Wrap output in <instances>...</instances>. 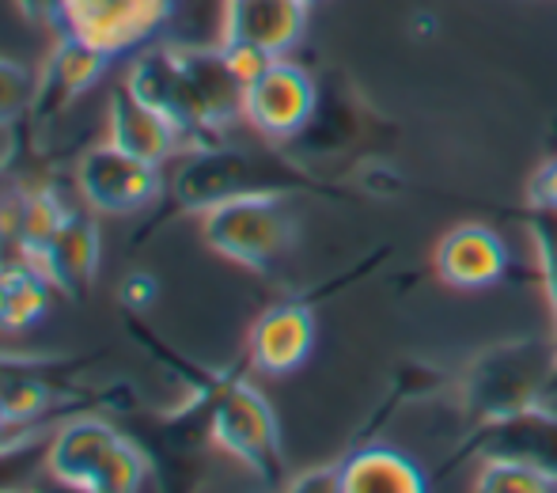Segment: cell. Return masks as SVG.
Segmentation results:
<instances>
[{
    "label": "cell",
    "instance_id": "2e32d148",
    "mask_svg": "<svg viewBox=\"0 0 557 493\" xmlns=\"http://www.w3.org/2000/svg\"><path fill=\"white\" fill-rule=\"evenodd\" d=\"M107 140L125 148V152L140 156V160L156 163V168H163L171 156L186 152L183 130L168 114L156 111V107L140 103L125 84H117L111 91V137Z\"/></svg>",
    "mask_w": 557,
    "mask_h": 493
},
{
    "label": "cell",
    "instance_id": "7c38bea8",
    "mask_svg": "<svg viewBox=\"0 0 557 493\" xmlns=\"http://www.w3.org/2000/svg\"><path fill=\"white\" fill-rule=\"evenodd\" d=\"M96 209L88 201L73 209V213L61 221V229L50 236V244L38 247L27 258L30 266L50 278V285L58 288L69 300H84L91 293L99 278V258H103V239H99V224H96Z\"/></svg>",
    "mask_w": 557,
    "mask_h": 493
},
{
    "label": "cell",
    "instance_id": "83f0119b",
    "mask_svg": "<svg viewBox=\"0 0 557 493\" xmlns=\"http://www.w3.org/2000/svg\"><path fill=\"white\" fill-rule=\"evenodd\" d=\"M308 4H319V0H308Z\"/></svg>",
    "mask_w": 557,
    "mask_h": 493
},
{
    "label": "cell",
    "instance_id": "d4e9b609",
    "mask_svg": "<svg viewBox=\"0 0 557 493\" xmlns=\"http://www.w3.org/2000/svg\"><path fill=\"white\" fill-rule=\"evenodd\" d=\"M285 490H293V493H342V471H337V464L311 467V471H300L296 479H285Z\"/></svg>",
    "mask_w": 557,
    "mask_h": 493
},
{
    "label": "cell",
    "instance_id": "52a82bcc",
    "mask_svg": "<svg viewBox=\"0 0 557 493\" xmlns=\"http://www.w3.org/2000/svg\"><path fill=\"white\" fill-rule=\"evenodd\" d=\"M175 15L178 0H65L58 35L81 38L117 61L152 46Z\"/></svg>",
    "mask_w": 557,
    "mask_h": 493
},
{
    "label": "cell",
    "instance_id": "ba28073f",
    "mask_svg": "<svg viewBox=\"0 0 557 493\" xmlns=\"http://www.w3.org/2000/svg\"><path fill=\"white\" fill-rule=\"evenodd\" d=\"M319 111V84L304 65L273 58L243 84V122L270 145H293Z\"/></svg>",
    "mask_w": 557,
    "mask_h": 493
},
{
    "label": "cell",
    "instance_id": "44dd1931",
    "mask_svg": "<svg viewBox=\"0 0 557 493\" xmlns=\"http://www.w3.org/2000/svg\"><path fill=\"white\" fill-rule=\"evenodd\" d=\"M38 96V73L23 61L0 58V130L30 119Z\"/></svg>",
    "mask_w": 557,
    "mask_h": 493
},
{
    "label": "cell",
    "instance_id": "30bf717a",
    "mask_svg": "<svg viewBox=\"0 0 557 493\" xmlns=\"http://www.w3.org/2000/svg\"><path fill=\"white\" fill-rule=\"evenodd\" d=\"M467 444L470 448L459 456H520L557 474V406L550 398H539L520 410L485 418L470 429Z\"/></svg>",
    "mask_w": 557,
    "mask_h": 493
},
{
    "label": "cell",
    "instance_id": "9a60e30c",
    "mask_svg": "<svg viewBox=\"0 0 557 493\" xmlns=\"http://www.w3.org/2000/svg\"><path fill=\"white\" fill-rule=\"evenodd\" d=\"M315 349V308L308 300H281L255 319L247 334V361L262 375L296 372Z\"/></svg>",
    "mask_w": 557,
    "mask_h": 493
},
{
    "label": "cell",
    "instance_id": "8992f818",
    "mask_svg": "<svg viewBox=\"0 0 557 493\" xmlns=\"http://www.w3.org/2000/svg\"><path fill=\"white\" fill-rule=\"evenodd\" d=\"M209 441L265 486H285V448L270 398L247 380H224L209 406Z\"/></svg>",
    "mask_w": 557,
    "mask_h": 493
},
{
    "label": "cell",
    "instance_id": "7a4b0ae2",
    "mask_svg": "<svg viewBox=\"0 0 557 493\" xmlns=\"http://www.w3.org/2000/svg\"><path fill=\"white\" fill-rule=\"evenodd\" d=\"M243 194H293L296 198V194H331V186L293 156H265L232 145V140H216V145L186 148L163 198H168V213L183 217L206 213Z\"/></svg>",
    "mask_w": 557,
    "mask_h": 493
},
{
    "label": "cell",
    "instance_id": "7402d4cb",
    "mask_svg": "<svg viewBox=\"0 0 557 493\" xmlns=\"http://www.w3.org/2000/svg\"><path fill=\"white\" fill-rule=\"evenodd\" d=\"M53 429L46 426V418L38 421H0V459L15 456V452L35 448L42 436H50Z\"/></svg>",
    "mask_w": 557,
    "mask_h": 493
},
{
    "label": "cell",
    "instance_id": "5bb4252c",
    "mask_svg": "<svg viewBox=\"0 0 557 493\" xmlns=\"http://www.w3.org/2000/svg\"><path fill=\"white\" fill-rule=\"evenodd\" d=\"M111 65V53L96 50V46L81 42L73 35H58V46L50 50L42 73H38V96L35 111H30L35 130H46L50 122H58Z\"/></svg>",
    "mask_w": 557,
    "mask_h": 493
},
{
    "label": "cell",
    "instance_id": "cb8c5ba5",
    "mask_svg": "<svg viewBox=\"0 0 557 493\" xmlns=\"http://www.w3.org/2000/svg\"><path fill=\"white\" fill-rule=\"evenodd\" d=\"M122 304L129 311H145V308H152L156 304V296H160V281L152 278V273H145V270H137V273H129V278L122 281Z\"/></svg>",
    "mask_w": 557,
    "mask_h": 493
},
{
    "label": "cell",
    "instance_id": "9c48e42d",
    "mask_svg": "<svg viewBox=\"0 0 557 493\" xmlns=\"http://www.w3.org/2000/svg\"><path fill=\"white\" fill-rule=\"evenodd\" d=\"M76 190L96 213L125 217L160 201L168 183H163V168L103 140V145H91L76 163Z\"/></svg>",
    "mask_w": 557,
    "mask_h": 493
},
{
    "label": "cell",
    "instance_id": "e0dca14e",
    "mask_svg": "<svg viewBox=\"0 0 557 493\" xmlns=\"http://www.w3.org/2000/svg\"><path fill=\"white\" fill-rule=\"evenodd\" d=\"M342 471V493H425L429 479L425 467L403 448H387V444H364V448L349 452L337 464Z\"/></svg>",
    "mask_w": 557,
    "mask_h": 493
},
{
    "label": "cell",
    "instance_id": "4316f807",
    "mask_svg": "<svg viewBox=\"0 0 557 493\" xmlns=\"http://www.w3.org/2000/svg\"><path fill=\"white\" fill-rule=\"evenodd\" d=\"M15 8H20L30 23L50 27L53 35H58V27H61V15H65V0H15Z\"/></svg>",
    "mask_w": 557,
    "mask_h": 493
},
{
    "label": "cell",
    "instance_id": "4fadbf2b",
    "mask_svg": "<svg viewBox=\"0 0 557 493\" xmlns=\"http://www.w3.org/2000/svg\"><path fill=\"white\" fill-rule=\"evenodd\" d=\"M512 266L508 244L497 229L490 224H455L451 232H444V239L436 244L433 270L441 278V285L455 288V293H482L493 288Z\"/></svg>",
    "mask_w": 557,
    "mask_h": 493
},
{
    "label": "cell",
    "instance_id": "277c9868",
    "mask_svg": "<svg viewBox=\"0 0 557 493\" xmlns=\"http://www.w3.org/2000/svg\"><path fill=\"white\" fill-rule=\"evenodd\" d=\"M554 391V346L539 338L497 342L482 349L474 361L462 369L455 395L459 410L470 421L497 418V414L520 410L528 403H539Z\"/></svg>",
    "mask_w": 557,
    "mask_h": 493
},
{
    "label": "cell",
    "instance_id": "d6986e66",
    "mask_svg": "<svg viewBox=\"0 0 557 493\" xmlns=\"http://www.w3.org/2000/svg\"><path fill=\"white\" fill-rule=\"evenodd\" d=\"M474 490L478 493H554L557 474L520 456H482Z\"/></svg>",
    "mask_w": 557,
    "mask_h": 493
},
{
    "label": "cell",
    "instance_id": "ac0fdd59",
    "mask_svg": "<svg viewBox=\"0 0 557 493\" xmlns=\"http://www.w3.org/2000/svg\"><path fill=\"white\" fill-rule=\"evenodd\" d=\"M58 288L27 258H0V334L30 331L50 311Z\"/></svg>",
    "mask_w": 557,
    "mask_h": 493
},
{
    "label": "cell",
    "instance_id": "603a6c76",
    "mask_svg": "<svg viewBox=\"0 0 557 493\" xmlns=\"http://www.w3.org/2000/svg\"><path fill=\"white\" fill-rule=\"evenodd\" d=\"M76 361L61 354H15V349H0V372H23V369H35V372H58V369H73Z\"/></svg>",
    "mask_w": 557,
    "mask_h": 493
},
{
    "label": "cell",
    "instance_id": "5b68a950",
    "mask_svg": "<svg viewBox=\"0 0 557 493\" xmlns=\"http://www.w3.org/2000/svg\"><path fill=\"white\" fill-rule=\"evenodd\" d=\"M293 194H243L201 213V239L213 255L243 270L270 273L296 247Z\"/></svg>",
    "mask_w": 557,
    "mask_h": 493
},
{
    "label": "cell",
    "instance_id": "3957f363",
    "mask_svg": "<svg viewBox=\"0 0 557 493\" xmlns=\"http://www.w3.org/2000/svg\"><path fill=\"white\" fill-rule=\"evenodd\" d=\"M46 471L84 493H137L156 479L152 456L103 418L61 421L50 433Z\"/></svg>",
    "mask_w": 557,
    "mask_h": 493
},
{
    "label": "cell",
    "instance_id": "6da1fadb",
    "mask_svg": "<svg viewBox=\"0 0 557 493\" xmlns=\"http://www.w3.org/2000/svg\"><path fill=\"white\" fill-rule=\"evenodd\" d=\"M122 84L140 103L168 114L183 130L186 148L227 140V130L243 119V76L221 42H152L129 61Z\"/></svg>",
    "mask_w": 557,
    "mask_h": 493
},
{
    "label": "cell",
    "instance_id": "ffe728a7",
    "mask_svg": "<svg viewBox=\"0 0 557 493\" xmlns=\"http://www.w3.org/2000/svg\"><path fill=\"white\" fill-rule=\"evenodd\" d=\"M528 236L539 258V273H543L546 304L554 316V391H557V213L554 209H535L528 206Z\"/></svg>",
    "mask_w": 557,
    "mask_h": 493
},
{
    "label": "cell",
    "instance_id": "8fae6325",
    "mask_svg": "<svg viewBox=\"0 0 557 493\" xmlns=\"http://www.w3.org/2000/svg\"><path fill=\"white\" fill-rule=\"evenodd\" d=\"M308 0H224L221 42L250 46L265 58H288L308 35Z\"/></svg>",
    "mask_w": 557,
    "mask_h": 493
},
{
    "label": "cell",
    "instance_id": "484cf974",
    "mask_svg": "<svg viewBox=\"0 0 557 493\" xmlns=\"http://www.w3.org/2000/svg\"><path fill=\"white\" fill-rule=\"evenodd\" d=\"M528 206L535 209H554L557 213V156L554 160H546L543 168L531 175L528 183Z\"/></svg>",
    "mask_w": 557,
    "mask_h": 493
}]
</instances>
